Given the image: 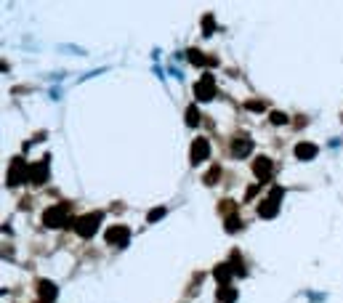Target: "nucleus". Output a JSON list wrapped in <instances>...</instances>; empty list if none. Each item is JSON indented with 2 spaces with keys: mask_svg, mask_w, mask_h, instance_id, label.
I'll return each mask as SVG.
<instances>
[{
  "mask_svg": "<svg viewBox=\"0 0 343 303\" xmlns=\"http://www.w3.org/2000/svg\"><path fill=\"white\" fill-rule=\"evenodd\" d=\"M272 170H274V165H272V160H269V157H255L253 173L261 178V181H269V178H272Z\"/></svg>",
  "mask_w": 343,
  "mask_h": 303,
  "instance_id": "nucleus-6",
  "label": "nucleus"
},
{
  "mask_svg": "<svg viewBox=\"0 0 343 303\" xmlns=\"http://www.w3.org/2000/svg\"><path fill=\"white\" fill-rule=\"evenodd\" d=\"M295 157H298V160L317 157V146H314V144H298V146H295Z\"/></svg>",
  "mask_w": 343,
  "mask_h": 303,
  "instance_id": "nucleus-13",
  "label": "nucleus"
},
{
  "mask_svg": "<svg viewBox=\"0 0 343 303\" xmlns=\"http://www.w3.org/2000/svg\"><path fill=\"white\" fill-rule=\"evenodd\" d=\"M213 274H216V279L226 287V285H229V279H231V274H234V269H231V263H218Z\"/></svg>",
  "mask_w": 343,
  "mask_h": 303,
  "instance_id": "nucleus-11",
  "label": "nucleus"
},
{
  "mask_svg": "<svg viewBox=\"0 0 343 303\" xmlns=\"http://www.w3.org/2000/svg\"><path fill=\"white\" fill-rule=\"evenodd\" d=\"M250 149H253V141H250L247 136L237 138V141H234V146H231V152H234L237 157H245V155H250Z\"/></svg>",
  "mask_w": 343,
  "mask_h": 303,
  "instance_id": "nucleus-12",
  "label": "nucleus"
},
{
  "mask_svg": "<svg viewBox=\"0 0 343 303\" xmlns=\"http://www.w3.org/2000/svg\"><path fill=\"white\" fill-rule=\"evenodd\" d=\"M218 178H221V168H218V165H213V168L208 170V173H205V178H202V181H205V184L210 186V184H216Z\"/></svg>",
  "mask_w": 343,
  "mask_h": 303,
  "instance_id": "nucleus-17",
  "label": "nucleus"
},
{
  "mask_svg": "<svg viewBox=\"0 0 343 303\" xmlns=\"http://www.w3.org/2000/svg\"><path fill=\"white\" fill-rule=\"evenodd\" d=\"M194 96H197V101H210L213 96H216V78H213L210 72H205L197 80V85H194Z\"/></svg>",
  "mask_w": 343,
  "mask_h": 303,
  "instance_id": "nucleus-2",
  "label": "nucleus"
},
{
  "mask_svg": "<svg viewBox=\"0 0 343 303\" xmlns=\"http://www.w3.org/2000/svg\"><path fill=\"white\" fill-rule=\"evenodd\" d=\"M231 269H234V274H239V277L245 274V263H242V258H239L237 253L231 255Z\"/></svg>",
  "mask_w": 343,
  "mask_h": 303,
  "instance_id": "nucleus-18",
  "label": "nucleus"
},
{
  "mask_svg": "<svg viewBox=\"0 0 343 303\" xmlns=\"http://www.w3.org/2000/svg\"><path fill=\"white\" fill-rule=\"evenodd\" d=\"M162 215H165V207H157V210H149V215H146V221H157V218H162Z\"/></svg>",
  "mask_w": 343,
  "mask_h": 303,
  "instance_id": "nucleus-20",
  "label": "nucleus"
},
{
  "mask_svg": "<svg viewBox=\"0 0 343 303\" xmlns=\"http://www.w3.org/2000/svg\"><path fill=\"white\" fill-rule=\"evenodd\" d=\"M128 240H131V229H128V226H123V223L112 226V229L107 232V242L115 245V248H125Z\"/></svg>",
  "mask_w": 343,
  "mask_h": 303,
  "instance_id": "nucleus-4",
  "label": "nucleus"
},
{
  "mask_svg": "<svg viewBox=\"0 0 343 303\" xmlns=\"http://www.w3.org/2000/svg\"><path fill=\"white\" fill-rule=\"evenodd\" d=\"M27 176H30V170H27V163L16 157L14 163H11V170H8V186H19Z\"/></svg>",
  "mask_w": 343,
  "mask_h": 303,
  "instance_id": "nucleus-5",
  "label": "nucleus"
},
{
  "mask_svg": "<svg viewBox=\"0 0 343 303\" xmlns=\"http://www.w3.org/2000/svg\"><path fill=\"white\" fill-rule=\"evenodd\" d=\"M269 197H272V200H277V202H280L282 197H285V189H282V186H274V189H272V194H269Z\"/></svg>",
  "mask_w": 343,
  "mask_h": 303,
  "instance_id": "nucleus-23",
  "label": "nucleus"
},
{
  "mask_svg": "<svg viewBox=\"0 0 343 303\" xmlns=\"http://www.w3.org/2000/svg\"><path fill=\"white\" fill-rule=\"evenodd\" d=\"M210 155V146H208V141L205 138H197L192 144V163H202V160H205Z\"/></svg>",
  "mask_w": 343,
  "mask_h": 303,
  "instance_id": "nucleus-8",
  "label": "nucleus"
},
{
  "mask_svg": "<svg viewBox=\"0 0 343 303\" xmlns=\"http://www.w3.org/2000/svg\"><path fill=\"white\" fill-rule=\"evenodd\" d=\"M237 295H239V292H237L234 287H231V285H226V287H221V290H218V295H216V298H218V303H234Z\"/></svg>",
  "mask_w": 343,
  "mask_h": 303,
  "instance_id": "nucleus-14",
  "label": "nucleus"
},
{
  "mask_svg": "<svg viewBox=\"0 0 343 303\" xmlns=\"http://www.w3.org/2000/svg\"><path fill=\"white\" fill-rule=\"evenodd\" d=\"M264 107H266L264 101H247V109H253V112H261Z\"/></svg>",
  "mask_w": 343,
  "mask_h": 303,
  "instance_id": "nucleus-24",
  "label": "nucleus"
},
{
  "mask_svg": "<svg viewBox=\"0 0 343 303\" xmlns=\"http://www.w3.org/2000/svg\"><path fill=\"white\" fill-rule=\"evenodd\" d=\"M277 213H280V202L272 200V197L264 200V202H258V215H261V218H274Z\"/></svg>",
  "mask_w": 343,
  "mask_h": 303,
  "instance_id": "nucleus-9",
  "label": "nucleus"
},
{
  "mask_svg": "<svg viewBox=\"0 0 343 303\" xmlns=\"http://www.w3.org/2000/svg\"><path fill=\"white\" fill-rule=\"evenodd\" d=\"M43 223L51 226V229H61V226L69 223V205L61 202V205H53L43 213Z\"/></svg>",
  "mask_w": 343,
  "mask_h": 303,
  "instance_id": "nucleus-1",
  "label": "nucleus"
},
{
  "mask_svg": "<svg viewBox=\"0 0 343 303\" xmlns=\"http://www.w3.org/2000/svg\"><path fill=\"white\" fill-rule=\"evenodd\" d=\"M99 223H101V215L99 213H88V215H82V218L75 221V232L80 237H94L96 229H99Z\"/></svg>",
  "mask_w": 343,
  "mask_h": 303,
  "instance_id": "nucleus-3",
  "label": "nucleus"
},
{
  "mask_svg": "<svg viewBox=\"0 0 343 303\" xmlns=\"http://www.w3.org/2000/svg\"><path fill=\"white\" fill-rule=\"evenodd\" d=\"M237 229H242V221H239L237 215H229L226 218V232H237Z\"/></svg>",
  "mask_w": 343,
  "mask_h": 303,
  "instance_id": "nucleus-19",
  "label": "nucleus"
},
{
  "mask_svg": "<svg viewBox=\"0 0 343 303\" xmlns=\"http://www.w3.org/2000/svg\"><path fill=\"white\" fill-rule=\"evenodd\" d=\"M38 292H40L43 300H53V298H56V285H53V282H40Z\"/></svg>",
  "mask_w": 343,
  "mask_h": 303,
  "instance_id": "nucleus-15",
  "label": "nucleus"
},
{
  "mask_svg": "<svg viewBox=\"0 0 343 303\" xmlns=\"http://www.w3.org/2000/svg\"><path fill=\"white\" fill-rule=\"evenodd\" d=\"M272 122H274V125H285V122H287V115H282V112H274V115H272Z\"/></svg>",
  "mask_w": 343,
  "mask_h": 303,
  "instance_id": "nucleus-22",
  "label": "nucleus"
},
{
  "mask_svg": "<svg viewBox=\"0 0 343 303\" xmlns=\"http://www.w3.org/2000/svg\"><path fill=\"white\" fill-rule=\"evenodd\" d=\"M45 176H48V157H43L38 165L30 168V181H32V184H43Z\"/></svg>",
  "mask_w": 343,
  "mask_h": 303,
  "instance_id": "nucleus-7",
  "label": "nucleus"
},
{
  "mask_svg": "<svg viewBox=\"0 0 343 303\" xmlns=\"http://www.w3.org/2000/svg\"><path fill=\"white\" fill-rule=\"evenodd\" d=\"M221 210H224V213H231V210H234V202H231V200L221 202Z\"/></svg>",
  "mask_w": 343,
  "mask_h": 303,
  "instance_id": "nucleus-25",
  "label": "nucleus"
},
{
  "mask_svg": "<svg viewBox=\"0 0 343 303\" xmlns=\"http://www.w3.org/2000/svg\"><path fill=\"white\" fill-rule=\"evenodd\" d=\"M189 61L194 64V67H216V59H210V56H205V53L197 51V48L189 51Z\"/></svg>",
  "mask_w": 343,
  "mask_h": 303,
  "instance_id": "nucleus-10",
  "label": "nucleus"
},
{
  "mask_svg": "<svg viewBox=\"0 0 343 303\" xmlns=\"http://www.w3.org/2000/svg\"><path fill=\"white\" fill-rule=\"evenodd\" d=\"M187 125H200V112H197V104H192V107L187 109Z\"/></svg>",
  "mask_w": 343,
  "mask_h": 303,
  "instance_id": "nucleus-16",
  "label": "nucleus"
},
{
  "mask_svg": "<svg viewBox=\"0 0 343 303\" xmlns=\"http://www.w3.org/2000/svg\"><path fill=\"white\" fill-rule=\"evenodd\" d=\"M213 24H216V22H213V16H210V14H208L205 19H202V30H205V35L213 32Z\"/></svg>",
  "mask_w": 343,
  "mask_h": 303,
  "instance_id": "nucleus-21",
  "label": "nucleus"
}]
</instances>
